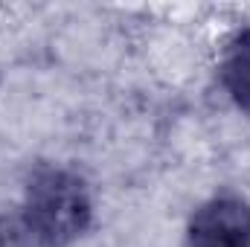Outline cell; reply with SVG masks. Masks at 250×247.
Segmentation results:
<instances>
[{"label": "cell", "mask_w": 250, "mask_h": 247, "mask_svg": "<svg viewBox=\"0 0 250 247\" xmlns=\"http://www.w3.org/2000/svg\"><path fill=\"white\" fill-rule=\"evenodd\" d=\"M189 247H250V204L239 195H212L187 221Z\"/></svg>", "instance_id": "2"}, {"label": "cell", "mask_w": 250, "mask_h": 247, "mask_svg": "<svg viewBox=\"0 0 250 247\" xmlns=\"http://www.w3.org/2000/svg\"><path fill=\"white\" fill-rule=\"evenodd\" d=\"M218 82L230 102L250 117V26H239L227 35L218 53Z\"/></svg>", "instance_id": "3"}, {"label": "cell", "mask_w": 250, "mask_h": 247, "mask_svg": "<svg viewBox=\"0 0 250 247\" xmlns=\"http://www.w3.org/2000/svg\"><path fill=\"white\" fill-rule=\"evenodd\" d=\"M21 221L38 247H70L93 224L87 181L62 163L35 166L23 186Z\"/></svg>", "instance_id": "1"}, {"label": "cell", "mask_w": 250, "mask_h": 247, "mask_svg": "<svg viewBox=\"0 0 250 247\" xmlns=\"http://www.w3.org/2000/svg\"><path fill=\"white\" fill-rule=\"evenodd\" d=\"M0 247H9L6 245V236H3V227H0Z\"/></svg>", "instance_id": "4"}]
</instances>
